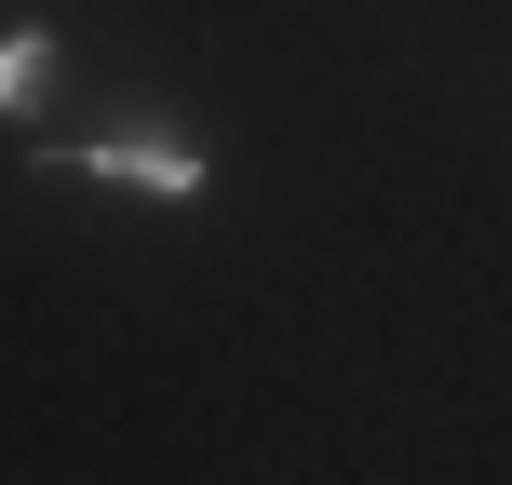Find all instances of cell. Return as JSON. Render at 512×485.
<instances>
[{"mask_svg": "<svg viewBox=\"0 0 512 485\" xmlns=\"http://www.w3.org/2000/svg\"><path fill=\"white\" fill-rule=\"evenodd\" d=\"M54 176H108V189H149V203H189L203 189V135L176 122H122V135H41Z\"/></svg>", "mask_w": 512, "mask_h": 485, "instance_id": "obj_1", "label": "cell"}, {"mask_svg": "<svg viewBox=\"0 0 512 485\" xmlns=\"http://www.w3.org/2000/svg\"><path fill=\"white\" fill-rule=\"evenodd\" d=\"M41 95H54V27H0V108L27 122Z\"/></svg>", "mask_w": 512, "mask_h": 485, "instance_id": "obj_2", "label": "cell"}]
</instances>
